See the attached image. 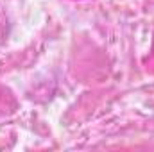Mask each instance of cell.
<instances>
[]
</instances>
